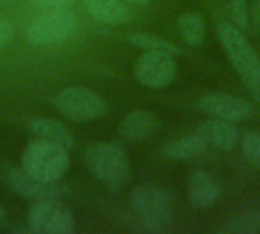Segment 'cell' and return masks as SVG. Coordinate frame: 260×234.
Returning <instances> with one entry per match:
<instances>
[{
  "label": "cell",
  "instance_id": "obj_23",
  "mask_svg": "<svg viewBox=\"0 0 260 234\" xmlns=\"http://www.w3.org/2000/svg\"><path fill=\"white\" fill-rule=\"evenodd\" d=\"M32 3H35L37 6L55 11V9H67L75 0H30Z\"/></svg>",
  "mask_w": 260,
  "mask_h": 234
},
{
  "label": "cell",
  "instance_id": "obj_13",
  "mask_svg": "<svg viewBox=\"0 0 260 234\" xmlns=\"http://www.w3.org/2000/svg\"><path fill=\"white\" fill-rule=\"evenodd\" d=\"M221 196L219 186L204 171H195L189 181V199L193 207L206 209L213 206Z\"/></svg>",
  "mask_w": 260,
  "mask_h": 234
},
{
  "label": "cell",
  "instance_id": "obj_26",
  "mask_svg": "<svg viewBox=\"0 0 260 234\" xmlns=\"http://www.w3.org/2000/svg\"><path fill=\"white\" fill-rule=\"evenodd\" d=\"M6 221V210L0 206V225Z\"/></svg>",
  "mask_w": 260,
  "mask_h": 234
},
{
  "label": "cell",
  "instance_id": "obj_10",
  "mask_svg": "<svg viewBox=\"0 0 260 234\" xmlns=\"http://www.w3.org/2000/svg\"><path fill=\"white\" fill-rule=\"evenodd\" d=\"M9 184L11 187L23 198L29 201H46V199H56L58 198V189L53 183L41 181L29 174L21 171H14L9 174Z\"/></svg>",
  "mask_w": 260,
  "mask_h": 234
},
{
  "label": "cell",
  "instance_id": "obj_17",
  "mask_svg": "<svg viewBox=\"0 0 260 234\" xmlns=\"http://www.w3.org/2000/svg\"><path fill=\"white\" fill-rule=\"evenodd\" d=\"M178 29L183 41L192 47L200 46L206 38V21L200 12H184L178 20Z\"/></svg>",
  "mask_w": 260,
  "mask_h": 234
},
{
  "label": "cell",
  "instance_id": "obj_18",
  "mask_svg": "<svg viewBox=\"0 0 260 234\" xmlns=\"http://www.w3.org/2000/svg\"><path fill=\"white\" fill-rule=\"evenodd\" d=\"M225 234H254L260 231V210L244 212L229 222H225L219 230Z\"/></svg>",
  "mask_w": 260,
  "mask_h": 234
},
{
  "label": "cell",
  "instance_id": "obj_8",
  "mask_svg": "<svg viewBox=\"0 0 260 234\" xmlns=\"http://www.w3.org/2000/svg\"><path fill=\"white\" fill-rule=\"evenodd\" d=\"M134 73L140 84L149 88H165L175 78V59L166 52L146 50L137 59Z\"/></svg>",
  "mask_w": 260,
  "mask_h": 234
},
{
  "label": "cell",
  "instance_id": "obj_22",
  "mask_svg": "<svg viewBox=\"0 0 260 234\" xmlns=\"http://www.w3.org/2000/svg\"><path fill=\"white\" fill-rule=\"evenodd\" d=\"M14 41V27L8 18L0 14V49H6Z\"/></svg>",
  "mask_w": 260,
  "mask_h": 234
},
{
  "label": "cell",
  "instance_id": "obj_24",
  "mask_svg": "<svg viewBox=\"0 0 260 234\" xmlns=\"http://www.w3.org/2000/svg\"><path fill=\"white\" fill-rule=\"evenodd\" d=\"M250 15H251V26L256 27L260 32V0H254L250 9Z\"/></svg>",
  "mask_w": 260,
  "mask_h": 234
},
{
  "label": "cell",
  "instance_id": "obj_9",
  "mask_svg": "<svg viewBox=\"0 0 260 234\" xmlns=\"http://www.w3.org/2000/svg\"><path fill=\"white\" fill-rule=\"evenodd\" d=\"M198 108L206 114L227 120V122H244L253 113V105L238 96L225 93H210L200 99Z\"/></svg>",
  "mask_w": 260,
  "mask_h": 234
},
{
  "label": "cell",
  "instance_id": "obj_5",
  "mask_svg": "<svg viewBox=\"0 0 260 234\" xmlns=\"http://www.w3.org/2000/svg\"><path fill=\"white\" fill-rule=\"evenodd\" d=\"M56 110L73 122H88L107 114L108 104L104 96L87 87H69L55 97Z\"/></svg>",
  "mask_w": 260,
  "mask_h": 234
},
{
  "label": "cell",
  "instance_id": "obj_12",
  "mask_svg": "<svg viewBox=\"0 0 260 234\" xmlns=\"http://www.w3.org/2000/svg\"><path fill=\"white\" fill-rule=\"evenodd\" d=\"M158 117L151 110H136L128 113L120 122L123 136L133 140H145L158 129Z\"/></svg>",
  "mask_w": 260,
  "mask_h": 234
},
{
  "label": "cell",
  "instance_id": "obj_21",
  "mask_svg": "<svg viewBox=\"0 0 260 234\" xmlns=\"http://www.w3.org/2000/svg\"><path fill=\"white\" fill-rule=\"evenodd\" d=\"M242 155L248 164L260 169V132H248L244 137Z\"/></svg>",
  "mask_w": 260,
  "mask_h": 234
},
{
  "label": "cell",
  "instance_id": "obj_15",
  "mask_svg": "<svg viewBox=\"0 0 260 234\" xmlns=\"http://www.w3.org/2000/svg\"><path fill=\"white\" fill-rule=\"evenodd\" d=\"M29 128L41 140H47V142L56 143V145H59V146H62L66 149H70L73 146V136L56 119L35 117V119L30 120Z\"/></svg>",
  "mask_w": 260,
  "mask_h": 234
},
{
  "label": "cell",
  "instance_id": "obj_7",
  "mask_svg": "<svg viewBox=\"0 0 260 234\" xmlns=\"http://www.w3.org/2000/svg\"><path fill=\"white\" fill-rule=\"evenodd\" d=\"M76 27V17L72 11L55 9L37 18L27 29V40L32 44H55L69 38Z\"/></svg>",
  "mask_w": 260,
  "mask_h": 234
},
{
  "label": "cell",
  "instance_id": "obj_14",
  "mask_svg": "<svg viewBox=\"0 0 260 234\" xmlns=\"http://www.w3.org/2000/svg\"><path fill=\"white\" fill-rule=\"evenodd\" d=\"M87 12L105 24H123L131 20V11L123 0H85Z\"/></svg>",
  "mask_w": 260,
  "mask_h": 234
},
{
  "label": "cell",
  "instance_id": "obj_4",
  "mask_svg": "<svg viewBox=\"0 0 260 234\" xmlns=\"http://www.w3.org/2000/svg\"><path fill=\"white\" fill-rule=\"evenodd\" d=\"M131 203L143 225L151 231H163L172 218L169 193L155 184H140L131 192Z\"/></svg>",
  "mask_w": 260,
  "mask_h": 234
},
{
  "label": "cell",
  "instance_id": "obj_20",
  "mask_svg": "<svg viewBox=\"0 0 260 234\" xmlns=\"http://www.w3.org/2000/svg\"><path fill=\"white\" fill-rule=\"evenodd\" d=\"M229 12L233 20V24L241 30H247L251 26V15L247 0H230Z\"/></svg>",
  "mask_w": 260,
  "mask_h": 234
},
{
  "label": "cell",
  "instance_id": "obj_1",
  "mask_svg": "<svg viewBox=\"0 0 260 234\" xmlns=\"http://www.w3.org/2000/svg\"><path fill=\"white\" fill-rule=\"evenodd\" d=\"M218 35L242 82L253 97L260 102V56L257 52L233 23H221L218 26Z\"/></svg>",
  "mask_w": 260,
  "mask_h": 234
},
{
  "label": "cell",
  "instance_id": "obj_3",
  "mask_svg": "<svg viewBox=\"0 0 260 234\" xmlns=\"http://www.w3.org/2000/svg\"><path fill=\"white\" fill-rule=\"evenodd\" d=\"M84 160L91 174L113 190L120 189L128 178V155L123 146L117 142L91 145L85 151Z\"/></svg>",
  "mask_w": 260,
  "mask_h": 234
},
{
  "label": "cell",
  "instance_id": "obj_2",
  "mask_svg": "<svg viewBox=\"0 0 260 234\" xmlns=\"http://www.w3.org/2000/svg\"><path fill=\"white\" fill-rule=\"evenodd\" d=\"M69 166V149L41 139L30 142L21 155L23 171L30 177L47 183H55L62 178Z\"/></svg>",
  "mask_w": 260,
  "mask_h": 234
},
{
  "label": "cell",
  "instance_id": "obj_11",
  "mask_svg": "<svg viewBox=\"0 0 260 234\" xmlns=\"http://www.w3.org/2000/svg\"><path fill=\"white\" fill-rule=\"evenodd\" d=\"M198 134L206 140V143L222 151L233 149L239 142V129L233 125V122L221 120L216 117L206 120L200 126Z\"/></svg>",
  "mask_w": 260,
  "mask_h": 234
},
{
  "label": "cell",
  "instance_id": "obj_6",
  "mask_svg": "<svg viewBox=\"0 0 260 234\" xmlns=\"http://www.w3.org/2000/svg\"><path fill=\"white\" fill-rule=\"evenodd\" d=\"M27 224L32 233L69 234L75 230L72 212L58 199L38 201L27 213Z\"/></svg>",
  "mask_w": 260,
  "mask_h": 234
},
{
  "label": "cell",
  "instance_id": "obj_19",
  "mask_svg": "<svg viewBox=\"0 0 260 234\" xmlns=\"http://www.w3.org/2000/svg\"><path fill=\"white\" fill-rule=\"evenodd\" d=\"M126 41L136 47H140L143 50H152V52H166V53H180V49L174 46L166 38H161L154 34L148 32H134L126 37Z\"/></svg>",
  "mask_w": 260,
  "mask_h": 234
},
{
  "label": "cell",
  "instance_id": "obj_25",
  "mask_svg": "<svg viewBox=\"0 0 260 234\" xmlns=\"http://www.w3.org/2000/svg\"><path fill=\"white\" fill-rule=\"evenodd\" d=\"M123 2L129 5H136V6H146L151 0H123Z\"/></svg>",
  "mask_w": 260,
  "mask_h": 234
},
{
  "label": "cell",
  "instance_id": "obj_16",
  "mask_svg": "<svg viewBox=\"0 0 260 234\" xmlns=\"http://www.w3.org/2000/svg\"><path fill=\"white\" fill-rule=\"evenodd\" d=\"M206 148H207L206 140L197 132V134H189V136H184L178 140L168 143L165 148V154L169 158L189 160V158H195L201 155L206 151Z\"/></svg>",
  "mask_w": 260,
  "mask_h": 234
}]
</instances>
